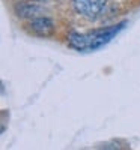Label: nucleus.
<instances>
[{
  "mask_svg": "<svg viewBox=\"0 0 140 150\" xmlns=\"http://www.w3.org/2000/svg\"><path fill=\"white\" fill-rule=\"evenodd\" d=\"M125 26V21L106 29H95L92 32L79 33L72 32L68 36V44L77 51H95L107 45Z\"/></svg>",
  "mask_w": 140,
  "mask_h": 150,
  "instance_id": "f257e3e1",
  "label": "nucleus"
},
{
  "mask_svg": "<svg viewBox=\"0 0 140 150\" xmlns=\"http://www.w3.org/2000/svg\"><path fill=\"white\" fill-rule=\"evenodd\" d=\"M74 11L84 18L95 20L104 12L107 0H71Z\"/></svg>",
  "mask_w": 140,
  "mask_h": 150,
  "instance_id": "f03ea898",
  "label": "nucleus"
},
{
  "mask_svg": "<svg viewBox=\"0 0 140 150\" xmlns=\"http://www.w3.org/2000/svg\"><path fill=\"white\" fill-rule=\"evenodd\" d=\"M29 27L36 36H41V38H48L54 33V23L53 20H50L47 17L32 18L29 23Z\"/></svg>",
  "mask_w": 140,
  "mask_h": 150,
  "instance_id": "7ed1b4c3",
  "label": "nucleus"
},
{
  "mask_svg": "<svg viewBox=\"0 0 140 150\" xmlns=\"http://www.w3.org/2000/svg\"><path fill=\"white\" fill-rule=\"evenodd\" d=\"M15 12L17 15L21 17V18H36L38 14L41 12V8L36 5V2H23V3H18L15 6Z\"/></svg>",
  "mask_w": 140,
  "mask_h": 150,
  "instance_id": "20e7f679",
  "label": "nucleus"
},
{
  "mask_svg": "<svg viewBox=\"0 0 140 150\" xmlns=\"http://www.w3.org/2000/svg\"><path fill=\"white\" fill-rule=\"evenodd\" d=\"M30 2H44V0H30Z\"/></svg>",
  "mask_w": 140,
  "mask_h": 150,
  "instance_id": "39448f33",
  "label": "nucleus"
}]
</instances>
